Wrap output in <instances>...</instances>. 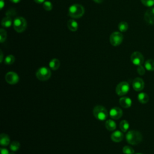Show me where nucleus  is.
<instances>
[{
  "instance_id": "f257e3e1",
  "label": "nucleus",
  "mask_w": 154,
  "mask_h": 154,
  "mask_svg": "<svg viewBox=\"0 0 154 154\" xmlns=\"http://www.w3.org/2000/svg\"><path fill=\"white\" fill-rule=\"evenodd\" d=\"M126 140L127 142L132 145H137L141 142L143 136L141 132L135 130H131L126 134Z\"/></svg>"
},
{
  "instance_id": "f03ea898",
  "label": "nucleus",
  "mask_w": 154,
  "mask_h": 154,
  "mask_svg": "<svg viewBox=\"0 0 154 154\" xmlns=\"http://www.w3.org/2000/svg\"><path fill=\"white\" fill-rule=\"evenodd\" d=\"M84 8L82 5L79 4H74L69 8L68 14L72 18L78 19L84 15Z\"/></svg>"
},
{
  "instance_id": "7ed1b4c3",
  "label": "nucleus",
  "mask_w": 154,
  "mask_h": 154,
  "mask_svg": "<svg viewBox=\"0 0 154 154\" xmlns=\"http://www.w3.org/2000/svg\"><path fill=\"white\" fill-rule=\"evenodd\" d=\"M93 113L95 118L101 121L106 120L108 116V112L106 109L102 105H97L94 106Z\"/></svg>"
},
{
  "instance_id": "20e7f679",
  "label": "nucleus",
  "mask_w": 154,
  "mask_h": 154,
  "mask_svg": "<svg viewBox=\"0 0 154 154\" xmlns=\"http://www.w3.org/2000/svg\"><path fill=\"white\" fill-rule=\"evenodd\" d=\"M13 25L14 29L16 32H22L26 28L27 22L25 18L22 17H17L14 19Z\"/></svg>"
},
{
  "instance_id": "39448f33",
  "label": "nucleus",
  "mask_w": 154,
  "mask_h": 154,
  "mask_svg": "<svg viewBox=\"0 0 154 154\" xmlns=\"http://www.w3.org/2000/svg\"><path fill=\"white\" fill-rule=\"evenodd\" d=\"M51 76V70L46 67H42L36 72V77L40 81H47Z\"/></svg>"
},
{
  "instance_id": "423d86ee",
  "label": "nucleus",
  "mask_w": 154,
  "mask_h": 154,
  "mask_svg": "<svg viewBox=\"0 0 154 154\" xmlns=\"http://www.w3.org/2000/svg\"><path fill=\"white\" fill-rule=\"evenodd\" d=\"M123 40V36L120 32H114L109 36V42L111 45L117 46L120 45Z\"/></svg>"
},
{
  "instance_id": "0eeeda50",
  "label": "nucleus",
  "mask_w": 154,
  "mask_h": 154,
  "mask_svg": "<svg viewBox=\"0 0 154 154\" xmlns=\"http://www.w3.org/2000/svg\"><path fill=\"white\" fill-rule=\"evenodd\" d=\"M129 90V85L126 81H122L119 83L116 88V92L119 96H124L128 93Z\"/></svg>"
},
{
  "instance_id": "6e6552de",
  "label": "nucleus",
  "mask_w": 154,
  "mask_h": 154,
  "mask_svg": "<svg viewBox=\"0 0 154 154\" xmlns=\"http://www.w3.org/2000/svg\"><path fill=\"white\" fill-rule=\"evenodd\" d=\"M131 60L135 66H140L144 62V57L143 54L138 51L134 52L131 55Z\"/></svg>"
},
{
  "instance_id": "1a4fd4ad",
  "label": "nucleus",
  "mask_w": 154,
  "mask_h": 154,
  "mask_svg": "<svg viewBox=\"0 0 154 154\" xmlns=\"http://www.w3.org/2000/svg\"><path fill=\"white\" fill-rule=\"evenodd\" d=\"M5 79L7 82L11 85L16 84L19 81V77L18 75L14 72H8L5 76Z\"/></svg>"
},
{
  "instance_id": "9d476101",
  "label": "nucleus",
  "mask_w": 154,
  "mask_h": 154,
  "mask_svg": "<svg viewBox=\"0 0 154 154\" xmlns=\"http://www.w3.org/2000/svg\"><path fill=\"white\" fill-rule=\"evenodd\" d=\"M144 87V82L141 78H135L132 82V87L134 90L140 91L143 90Z\"/></svg>"
},
{
  "instance_id": "9b49d317",
  "label": "nucleus",
  "mask_w": 154,
  "mask_h": 154,
  "mask_svg": "<svg viewBox=\"0 0 154 154\" xmlns=\"http://www.w3.org/2000/svg\"><path fill=\"white\" fill-rule=\"evenodd\" d=\"M109 114L112 119L118 120L122 117L123 115V111L119 107H114L110 109Z\"/></svg>"
},
{
  "instance_id": "f8f14e48",
  "label": "nucleus",
  "mask_w": 154,
  "mask_h": 154,
  "mask_svg": "<svg viewBox=\"0 0 154 154\" xmlns=\"http://www.w3.org/2000/svg\"><path fill=\"white\" fill-rule=\"evenodd\" d=\"M144 19L149 24H154V7L148 9L144 13Z\"/></svg>"
},
{
  "instance_id": "ddd939ff",
  "label": "nucleus",
  "mask_w": 154,
  "mask_h": 154,
  "mask_svg": "<svg viewBox=\"0 0 154 154\" xmlns=\"http://www.w3.org/2000/svg\"><path fill=\"white\" fill-rule=\"evenodd\" d=\"M123 138H124V135L122 131L121 132L120 131H116L113 132L111 135V139L112 140V141L116 143H119L122 141Z\"/></svg>"
},
{
  "instance_id": "4468645a",
  "label": "nucleus",
  "mask_w": 154,
  "mask_h": 154,
  "mask_svg": "<svg viewBox=\"0 0 154 154\" xmlns=\"http://www.w3.org/2000/svg\"><path fill=\"white\" fill-rule=\"evenodd\" d=\"M119 103L124 108H128L132 105V100L128 97H122L119 99Z\"/></svg>"
},
{
  "instance_id": "2eb2a0df",
  "label": "nucleus",
  "mask_w": 154,
  "mask_h": 154,
  "mask_svg": "<svg viewBox=\"0 0 154 154\" xmlns=\"http://www.w3.org/2000/svg\"><path fill=\"white\" fill-rule=\"evenodd\" d=\"M67 28L71 31H76L78 28V23L74 19H69L67 23Z\"/></svg>"
},
{
  "instance_id": "dca6fc26",
  "label": "nucleus",
  "mask_w": 154,
  "mask_h": 154,
  "mask_svg": "<svg viewBox=\"0 0 154 154\" xmlns=\"http://www.w3.org/2000/svg\"><path fill=\"white\" fill-rule=\"evenodd\" d=\"M10 140L8 135L2 133L0 135V144L2 146H7L10 144Z\"/></svg>"
},
{
  "instance_id": "f3484780",
  "label": "nucleus",
  "mask_w": 154,
  "mask_h": 154,
  "mask_svg": "<svg viewBox=\"0 0 154 154\" xmlns=\"http://www.w3.org/2000/svg\"><path fill=\"white\" fill-rule=\"evenodd\" d=\"M137 98H138V101L142 104H145V103H147L149 100V97L148 94L144 92L140 93L138 94Z\"/></svg>"
},
{
  "instance_id": "a211bd4d",
  "label": "nucleus",
  "mask_w": 154,
  "mask_h": 154,
  "mask_svg": "<svg viewBox=\"0 0 154 154\" xmlns=\"http://www.w3.org/2000/svg\"><path fill=\"white\" fill-rule=\"evenodd\" d=\"M60 66V61L57 58H53L52 59L49 63V66L50 69H51L53 70H57Z\"/></svg>"
},
{
  "instance_id": "6ab92c4d",
  "label": "nucleus",
  "mask_w": 154,
  "mask_h": 154,
  "mask_svg": "<svg viewBox=\"0 0 154 154\" xmlns=\"http://www.w3.org/2000/svg\"><path fill=\"white\" fill-rule=\"evenodd\" d=\"M105 128L106 129H108V131H114L116 129V122L111 120V119H109V120H107L105 122Z\"/></svg>"
},
{
  "instance_id": "aec40b11",
  "label": "nucleus",
  "mask_w": 154,
  "mask_h": 154,
  "mask_svg": "<svg viewBox=\"0 0 154 154\" xmlns=\"http://www.w3.org/2000/svg\"><path fill=\"white\" fill-rule=\"evenodd\" d=\"M144 67L148 71H154V60L149 59L144 63Z\"/></svg>"
},
{
  "instance_id": "412c9836",
  "label": "nucleus",
  "mask_w": 154,
  "mask_h": 154,
  "mask_svg": "<svg viewBox=\"0 0 154 154\" xmlns=\"http://www.w3.org/2000/svg\"><path fill=\"white\" fill-rule=\"evenodd\" d=\"M12 25L11 18L9 16L4 17L1 20V25L5 28H8Z\"/></svg>"
},
{
  "instance_id": "4be33fe9",
  "label": "nucleus",
  "mask_w": 154,
  "mask_h": 154,
  "mask_svg": "<svg viewBox=\"0 0 154 154\" xmlns=\"http://www.w3.org/2000/svg\"><path fill=\"white\" fill-rule=\"evenodd\" d=\"M119 126H120V130L123 132H127V131L128 130V129L129 128V124L128 121H126L125 120H123L120 122Z\"/></svg>"
},
{
  "instance_id": "5701e85b",
  "label": "nucleus",
  "mask_w": 154,
  "mask_h": 154,
  "mask_svg": "<svg viewBox=\"0 0 154 154\" xmlns=\"http://www.w3.org/2000/svg\"><path fill=\"white\" fill-rule=\"evenodd\" d=\"M118 28L120 32H125L128 29V24L125 21L120 22L118 25Z\"/></svg>"
},
{
  "instance_id": "b1692460",
  "label": "nucleus",
  "mask_w": 154,
  "mask_h": 154,
  "mask_svg": "<svg viewBox=\"0 0 154 154\" xmlns=\"http://www.w3.org/2000/svg\"><path fill=\"white\" fill-rule=\"evenodd\" d=\"M20 144L18 141H13L10 144V149L12 152H16L20 148Z\"/></svg>"
},
{
  "instance_id": "393cba45",
  "label": "nucleus",
  "mask_w": 154,
  "mask_h": 154,
  "mask_svg": "<svg viewBox=\"0 0 154 154\" xmlns=\"http://www.w3.org/2000/svg\"><path fill=\"white\" fill-rule=\"evenodd\" d=\"M15 61V57L13 55H7L4 59V63L7 65L12 64Z\"/></svg>"
},
{
  "instance_id": "a878e982",
  "label": "nucleus",
  "mask_w": 154,
  "mask_h": 154,
  "mask_svg": "<svg viewBox=\"0 0 154 154\" xmlns=\"http://www.w3.org/2000/svg\"><path fill=\"white\" fill-rule=\"evenodd\" d=\"M122 150H123V153H125V154H134L135 152L134 149L129 146H124Z\"/></svg>"
},
{
  "instance_id": "bb28decb",
  "label": "nucleus",
  "mask_w": 154,
  "mask_h": 154,
  "mask_svg": "<svg viewBox=\"0 0 154 154\" xmlns=\"http://www.w3.org/2000/svg\"><path fill=\"white\" fill-rule=\"evenodd\" d=\"M43 7L46 11H51L52 8V4L50 1H45L43 3Z\"/></svg>"
},
{
  "instance_id": "cd10ccee",
  "label": "nucleus",
  "mask_w": 154,
  "mask_h": 154,
  "mask_svg": "<svg viewBox=\"0 0 154 154\" xmlns=\"http://www.w3.org/2000/svg\"><path fill=\"white\" fill-rule=\"evenodd\" d=\"M7 38V32L3 28L0 29V42L3 43Z\"/></svg>"
},
{
  "instance_id": "c85d7f7f",
  "label": "nucleus",
  "mask_w": 154,
  "mask_h": 154,
  "mask_svg": "<svg viewBox=\"0 0 154 154\" xmlns=\"http://www.w3.org/2000/svg\"><path fill=\"white\" fill-rule=\"evenodd\" d=\"M141 2L146 7H150L154 5V0H141Z\"/></svg>"
},
{
  "instance_id": "c756f323",
  "label": "nucleus",
  "mask_w": 154,
  "mask_h": 154,
  "mask_svg": "<svg viewBox=\"0 0 154 154\" xmlns=\"http://www.w3.org/2000/svg\"><path fill=\"white\" fill-rule=\"evenodd\" d=\"M137 72L140 75H144L145 73V68L142 66H138L137 67Z\"/></svg>"
},
{
  "instance_id": "7c9ffc66",
  "label": "nucleus",
  "mask_w": 154,
  "mask_h": 154,
  "mask_svg": "<svg viewBox=\"0 0 154 154\" xmlns=\"http://www.w3.org/2000/svg\"><path fill=\"white\" fill-rule=\"evenodd\" d=\"M0 153L1 154H10V152H8V150L7 149L3 148V147H1Z\"/></svg>"
},
{
  "instance_id": "2f4dec72",
  "label": "nucleus",
  "mask_w": 154,
  "mask_h": 154,
  "mask_svg": "<svg viewBox=\"0 0 154 154\" xmlns=\"http://www.w3.org/2000/svg\"><path fill=\"white\" fill-rule=\"evenodd\" d=\"M4 0H1V2H0V8L1 9H2L4 6Z\"/></svg>"
},
{
  "instance_id": "473e14b6",
  "label": "nucleus",
  "mask_w": 154,
  "mask_h": 154,
  "mask_svg": "<svg viewBox=\"0 0 154 154\" xmlns=\"http://www.w3.org/2000/svg\"><path fill=\"white\" fill-rule=\"evenodd\" d=\"M34 1L38 4H42L45 1V0H34Z\"/></svg>"
},
{
  "instance_id": "72a5a7b5",
  "label": "nucleus",
  "mask_w": 154,
  "mask_h": 154,
  "mask_svg": "<svg viewBox=\"0 0 154 154\" xmlns=\"http://www.w3.org/2000/svg\"><path fill=\"white\" fill-rule=\"evenodd\" d=\"M0 54H1V58H0V62L1 63H2V61H3V53H2V51L1 50V51H0Z\"/></svg>"
},
{
  "instance_id": "f704fd0d",
  "label": "nucleus",
  "mask_w": 154,
  "mask_h": 154,
  "mask_svg": "<svg viewBox=\"0 0 154 154\" xmlns=\"http://www.w3.org/2000/svg\"><path fill=\"white\" fill-rule=\"evenodd\" d=\"M13 3H18L20 1V0H10Z\"/></svg>"
},
{
  "instance_id": "c9c22d12",
  "label": "nucleus",
  "mask_w": 154,
  "mask_h": 154,
  "mask_svg": "<svg viewBox=\"0 0 154 154\" xmlns=\"http://www.w3.org/2000/svg\"><path fill=\"white\" fill-rule=\"evenodd\" d=\"M93 1L94 2H96V3H98V4H99V3H101V2H102L103 0H93Z\"/></svg>"
},
{
  "instance_id": "e433bc0d",
  "label": "nucleus",
  "mask_w": 154,
  "mask_h": 154,
  "mask_svg": "<svg viewBox=\"0 0 154 154\" xmlns=\"http://www.w3.org/2000/svg\"><path fill=\"white\" fill-rule=\"evenodd\" d=\"M135 154H143V153H135Z\"/></svg>"
}]
</instances>
